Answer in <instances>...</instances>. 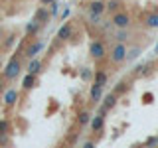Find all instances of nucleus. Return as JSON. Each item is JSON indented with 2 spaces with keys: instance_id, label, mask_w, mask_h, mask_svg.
Returning a JSON list of instances; mask_svg holds the SVG:
<instances>
[{
  "instance_id": "obj_1",
  "label": "nucleus",
  "mask_w": 158,
  "mask_h": 148,
  "mask_svg": "<svg viewBox=\"0 0 158 148\" xmlns=\"http://www.w3.org/2000/svg\"><path fill=\"white\" fill-rule=\"evenodd\" d=\"M20 71H22V57L14 53L2 69V79L4 81H14V79L20 77Z\"/></svg>"
},
{
  "instance_id": "obj_2",
  "label": "nucleus",
  "mask_w": 158,
  "mask_h": 148,
  "mask_svg": "<svg viewBox=\"0 0 158 148\" xmlns=\"http://www.w3.org/2000/svg\"><path fill=\"white\" fill-rule=\"evenodd\" d=\"M87 10H89V20H91V24H99L101 22V16L107 12L105 0H91V2H87Z\"/></svg>"
},
{
  "instance_id": "obj_3",
  "label": "nucleus",
  "mask_w": 158,
  "mask_h": 148,
  "mask_svg": "<svg viewBox=\"0 0 158 148\" xmlns=\"http://www.w3.org/2000/svg\"><path fill=\"white\" fill-rule=\"evenodd\" d=\"M109 22H111L117 30H128L131 24H132V20H131V14H128L127 10H118V12H115L111 16Z\"/></svg>"
},
{
  "instance_id": "obj_4",
  "label": "nucleus",
  "mask_w": 158,
  "mask_h": 148,
  "mask_svg": "<svg viewBox=\"0 0 158 148\" xmlns=\"http://www.w3.org/2000/svg\"><path fill=\"white\" fill-rule=\"evenodd\" d=\"M89 56L91 59H95V61H103V59L107 57V46L103 39H93L91 43H89Z\"/></svg>"
},
{
  "instance_id": "obj_5",
  "label": "nucleus",
  "mask_w": 158,
  "mask_h": 148,
  "mask_svg": "<svg viewBox=\"0 0 158 148\" xmlns=\"http://www.w3.org/2000/svg\"><path fill=\"white\" fill-rule=\"evenodd\" d=\"M127 51H128L127 43H118V42H117L115 46L111 47V51H109V59H111V63L118 65V63L127 61Z\"/></svg>"
},
{
  "instance_id": "obj_6",
  "label": "nucleus",
  "mask_w": 158,
  "mask_h": 148,
  "mask_svg": "<svg viewBox=\"0 0 158 148\" xmlns=\"http://www.w3.org/2000/svg\"><path fill=\"white\" fill-rule=\"evenodd\" d=\"M44 47H46V39H36V42H32V43H28L26 49H24V57H28V59H36L40 53L44 51Z\"/></svg>"
},
{
  "instance_id": "obj_7",
  "label": "nucleus",
  "mask_w": 158,
  "mask_h": 148,
  "mask_svg": "<svg viewBox=\"0 0 158 148\" xmlns=\"http://www.w3.org/2000/svg\"><path fill=\"white\" fill-rule=\"evenodd\" d=\"M18 99H20V91L16 87H10L4 91V101H2V105L6 107V109H12V107H16V103H18Z\"/></svg>"
},
{
  "instance_id": "obj_8",
  "label": "nucleus",
  "mask_w": 158,
  "mask_h": 148,
  "mask_svg": "<svg viewBox=\"0 0 158 148\" xmlns=\"http://www.w3.org/2000/svg\"><path fill=\"white\" fill-rule=\"evenodd\" d=\"M52 20V12H49L48 6H40L34 12V22H38L40 26H48V22Z\"/></svg>"
},
{
  "instance_id": "obj_9",
  "label": "nucleus",
  "mask_w": 158,
  "mask_h": 148,
  "mask_svg": "<svg viewBox=\"0 0 158 148\" xmlns=\"http://www.w3.org/2000/svg\"><path fill=\"white\" fill-rule=\"evenodd\" d=\"M117 105V95L115 93H109V95L103 97V101H101V105H99V113H103V115H107L109 111H113Z\"/></svg>"
},
{
  "instance_id": "obj_10",
  "label": "nucleus",
  "mask_w": 158,
  "mask_h": 148,
  "mask_svg": "<svg viewBox=\"0 0 158 148\" xmlns=\"http://www.w3.org/2000/svg\"><path fill=\"white\" fill-rule=\"evenodd\" d=\"M105 118H107V115H103V113H97V115H93L91 122H89V128H91L93 134H99V132L105 128Z\"/></svg>"
},
{
  "instance_id": "obj_11",
  "label": "nucleus",
  "mask_w": 158,
  "mask_h": 148,
  "mask_svg": "<svg viewBox=\"0 0 158 148\" xmlns=\"http://www.w3.org/2000/svg\"><path fill=\"white\" fill-rule=\"evenodd\" d=\"M103 87L97 85V83H91V89H89V103L91 105H101L103 101Z\"/></svg>"
},
{
  "instance_id": "obj_12",
  "label": "nucleus",
  "mask_w": 158,
  "mask_h": 148,
  "mask_svg": "<svg viewBox=\"0 0 158 148\" xmlns=\"http://www.w3.org/2000/svg\"><path fill=\"white\" fill-rule=\"evenodd\" d=\"M69 38H73V22H63L57 30V39L59 42H67Z\"/></svg>"
},
{
  "instance_id": "obj_13",
  "label": "nucleus",
  "mask_w": 158,
  "mask_h": 148,
  "mask_svg": "<svg viewBox=\"0 0 158 148\" xmlns=\"http://www.w3.org/2000/svg\"><path fill=\"white\" fill-rule=\"evenodd\" d=\"M42 30H44V26H40L38 22H34V20H32V22H28L26 26H24V38H26V39L36 38L38 34L42 32Z\"/></svg>"
},
{
  "instance_id": "obj_14",
  "label": "nucleus",
  "mask_w": 158,
  "mask_h": 148,
  "mask_svg": "<svg viewBox=\"0 0 158 148\" xmlns=\"http://www.w3.org/2000/svg\"><path fill=\"white\" fill-rule=\"evenodd\" d=\"M22 89L24 91H32L34 87H38V75H32V73H26V75L22 77Z\"/></svg>"
},
{
  "instance_id": "obj_15",
  "label": "nucleus",
  "mask_w": 158,
  "mask_h": 148,
  "mask_svg": "<svg viewBox=\"0 0 158 148\" xmlns=\"http://www.w3.org/2000/svg\"><path fill=\"white\" fill-rule=\"evenodd\" d=\"M44 71V63H42V59H30V63H28V73H32V75H40V73Z\"/></svg>"
},
{
  "instance_id": "obj_16",
  "label": "nucleus",
  "mask_w": 158,
  "mask_h": 148,
  "mask_svg": "<svg viewBox=\"0 0 158 148\" xmlns=\"http://www.w3.org/2000/svg\"><path fill=\"white\" fill-rule=\"evenodd\" d=\"M107 81H109V75H107L105 69H95V75H93V83H97V85L105 87V85H107Z\"/></svg>"
},
{
  "instance_id": "obj_17",
  "label": "nucleus",
  "mask_w": 158,
  "mask_h": 148,
  "mask_svg": "<svg viewBox=\"0 0 158 148\" xmlns=\"http://www.w3.org/2000/svg\"><path fill=\"white\" fill-rule=\"evenodd\" d=\"M144 26L150 28V30H156L158 28V12H148L144 16Z\"/></svg>"
},
{
  "instance_id": "obj_18",
  "label": "nucleus",
  "mask_w": 158,
  "mask_h": 148,
  "mask_svg": "<svg viewBox=\"0 0 158 148\" xmlns=\"http://www.w3.org/2000/svg\"><path fill=\"white\" fill-rule=\"evenodd\" d=\"M91 118H93V115H91L89 111H79V113H77V125L85 128V126H89Z\"/></svg>"
},
{
  "instance_id": "obj_19",
  "label": "nucleus",
  "mask_w": 158,
  "mask_h": 148,
  "mask_svg": "<svg viewBox=\"0 0 158 148\" xmlns=\"http://www.w3.org/2000/svg\"><path fill=\"white\" fill-rule=\"evenodd\" d=\"M105 8H107V12H111V16H113L115 12L123 10V2L121 0H105Z\"/></svg>"
},
{
  "instance_id": "obj_20",
  "label": "nucleus",
  "mask_w": 158,
  "mask_h": 148,
  "mask_svg": "<svg viewBox=\"0 0 158 148\" xmlns=\"http://www.w3.org/2000/svg\"><path fill=\"white\" fill-rule=\"evenodd\" d=\"M93 75H95V71H93L91 67H83L81 69V79L85 83H93Z\"/></svg>"
},
{
  "instance_id": "obj_21",
  "label": "nucleus",
  "mask_w": 158,
  "mask_h": 148,
  "mask_svg": "<svg viewBox=\"0 0 158 148\" xmlns=\"http://www.w3.org/2000/svg\"><path fill=\"white\" fill-rule=\"evenodd\" d=\"M12 132V126H10L8 118H0V134H10Z\"/></svg>"
},
{
  "instance_id": "obj_22",
  "label": "nucleus",
  "mask_w": 158,
  "mask_h": 148,
  "mask_svg": "<svg viewBox=\"0 0 158 148\" xmlns=\"http://www.w3.org/2000/svg\"><path fill=\"white\" fill-rule=\"evenodd\" d=\"M128 38H131V36H128L127 30H118V32L115 34V39H117L118 43H127V42H128Z\"/></svg>"
},
{
  "instance_id": "obj_23",
  "label": "nucleus",
  "mask_w": 158,
  "mask_h": 148,
  "mask_svg": "<svg viewBox=\"0 0 158 148\" xmlns=\"http://www.w3.org/2000/svg\"><path fill=\"white\" fill-rule=\"evenodd\" d=\"M142 53V49L140 47H132V49H128L127 51V61H135V59L138 57Z\"/></svg>"
},
{
  "instance_id": "obj_24",
  "label": "nucleus",
  "mask_w": 158,
  "mask_h": 148,
  "mask_svg": "<svg viewBox=\"0 0 158 148\" xmlns=\"http://www.w3.org/2000/svg\"><path fill=\"white\" fill-rule=\"evenodd\" d=\"M156 144H158V136H150V138L144 142V148H154Z\"/></svg>"
},
{
  "instance_id": "obj_25",
  "label": "nucleus",
  "mask_w": 158,
  "mask_h": 148,
  "mask_svg": "<svg viewBox=\"0 0 158 148\" xmlns=\"http://www.w3.org/2000/svg\"><path fill=\"white\" fill-rule=\"evenodd\" d=\"M49 12H52V18L57 16V12H59V2H57V0H56V2H52V8H49Z\"/></svg>"
},
{
  "instance_id": "obj_26",
  "label": "nucleus",
  "mask_w": 158,
  "mask_h": 148,
  "mask_svg": "<svg viewBox=\"0 0 158 148\" xmlns=\"http://www.w3.org/2000/svg\"><path fill=\"white\" fill-rule=\"evenodd\" d=\"M8 144H10L8 134H0V148H4V146H8Z\"/></svg>"
},
{
  "instance_id": "obj_27",
  "label": "nucleus",
  "mask_w": 158,
  "mask_h": 148,
  "mask_svg": "<svg viewBox=\"0 0 158 148\" xmlns=\"http://www.w3.org/2000/svg\"><path fill=\"white\" fill-rule=\"evenodd\" d=\"M14 39H16V36H10V38H6V42H4V49H8L10 46L14 43Z\"/></svg>"
},
{
  "instance_id": "obj_28",
  "label": "nucleus",
  "mask_w": 158,
  "mask_h": 148,
  "mask_svg": "<svg viewBox=\"0 0 158 148\" xmlns=\"http://www.w3.org/2000/svg\"><path fill=\"white\" fill-rule=\"evenodd\" d=\"M81 148H97V146H95V142H93V140H85L81 144Z\"/></svg>"
},
{
  "instance_id": "obj_29",
  "label": "nucleus",
  "mask_w": 158,
  "mask_h": 148,
  "mask_svg": "<svg viewBox=\"0 0 158 148\" xmlns=\"http://www.w3.org/2000/svg\"><path fill=\"white\" fill-rule=\"evenodd\" d=\"M42 6H52V2H56V0H38Z\"/></svg>"
},
{
  "instance_id": "obj_30",
  "label": "nucleus",
  "mask_w": 158,
  "mask_h": 148,
  "mask_svg": "<svg viewBox=\"0 0 158 148\" xmlns=\"http://www.w3.org/2000/svg\"><path fill=\"white\" fill-rule=\"evenodd\" d=\"M69 12H71V10H69V6H67V8H63V12H61V20H65V18L69 16Z\"/></svg>"
},
{
  "instance_id": "obj_31",
  "label": "nucleus",
  "mask_w": 158,
  "mask_h": 148,
  "mask_svg": "<svg viewBox=\"0 0 158 148\" xmlns=\"http://www.w3.org/2000/svg\"><path fill=\"white\" fill-rule=\"evenodd\" d=\"M4 87H6L4 85V79H0V95H4Z\"/></svg>"
},
{
  "instance_id": "obj_32",
  "label": "nucleus",
  "mask_w": 158,
  "mask_h": 148,
  "mask_svg": "<svg viewBox=\"0 0 158 148\" xmlns=\"http://www.w3.org/2000/svg\"><path fill=\"white\" fill-rule=\"evenodd\" d=\"M2 38H4V30H2V26H0V42H2Z\"/></svg>"
},
{
  "instance_id": "obj_33",
  "label": "nucleus",
  "mask_w": 158,
  "mask_h": 148,
  "mask_svg": "<svg viewBox=\"0 0 158 148\" xmlns=\"http://www.w3.org/2000/svg\"><path fill=\"white\" fill-rule=\"evenodd\" d=\"M81 2H87V0H81Z\"/></svg>"
},
{
  "instance_id": "obj_34",
  "label": "nucleus",
  "mask_w": 158,
  "mask_h": 148,
  "mask_svg": "<svg viewBox=\"0 0 158 148\" xmlns=\"http://www.w3.org/2000/svg\"><path fill=\"white\" fill-rule=\"evenodd\" d=\"M0 69H2V65H0Z\"/></svg>"
},
{
  "instance_id": "obj_35",
  "label": "nucleus",
  "mask_w": 158,
  "mask_h": 148,
  "mask_svg": "<svg viewBox=\"0 0 158 148\" xmlns=\"http://www.w3.org/2000/svg\"><path fill=\"white\" fill-rule=\"evenodd\" d=\"M156 12H158V10H156Z\"/></svg>"
}]
</instances>
